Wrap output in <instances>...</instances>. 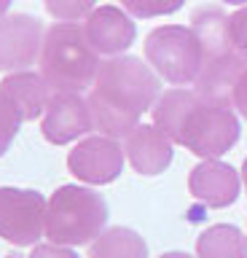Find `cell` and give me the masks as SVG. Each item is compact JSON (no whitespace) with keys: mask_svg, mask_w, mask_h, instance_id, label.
Segmentation results:
<instances>
[{"mask_svg":"<svg viewBox=\"0 0 247 258\" xmlns=\"http://www.w3.org/2000/svg\"><path fill=\"white\" fill-rule=\"evenodd\" d=\"M223 3H231V6H244L247 0H223Z\"/></svg>","mask_w":247,"mask_h":258,"instance_id":"25","label":"cell"},{"mask_svg":"<svg viewBox=\"0 0 247 258\" xmlns=\"http://www.w3.org/2000/svg\"><path fill=\"white\" fill-rule=\"evenodd\" d=\"M191 27L202 43V70L194 81V92L220 105H234V86L247 62L234 51L228 38V16L218 6H204L194 11Z\"/></svg>","mask_w":247,"mask_h":258,"instance_id":"3","label":"cell"},{"mask_svg":"<svg viewBox=\"0 0 247 258\" xmlns=\"http://www.w3.org/2000/svg\"><path fill=\"white\" fill-rule=\"evenodd\" d=\"M27 258H78L73 250H67L65 245H35L33 253H30Z\"/></svg>","mask_w":247,"mask_h":258,"instance_id":"21","label":"cell"},{"mask_svg":"<svg viewBox=\"0 0 247 258\" xmlns=\"http://www.w3.org/2000/svg\"><path fill=\"white\" fill-rule=\"evenodd\" d=\"M242 177H244V188H247V159H244V167H242Z\"/></svg>","mask_w":247,"mask_h":258,"instance_id":"26","label":"cell"},{"mask_svg":"<svg viewBox=\"0 0 247 258\" xmlns=\"http://www.w3.org/2000/svg\"><path fill=\"white\" fill-rule=\"evenodd\" d=\"M43 38L46 30L35 16H3L0 19V70L19 73L35 64V59L43 51Z\"/></svg>","mask_w":247,"mask_h":258,"instance_id":"8","label":"cell"},{"mask_svg":"<svg viewBox=\"0 0 247 258\" xmlns=\"http://www.w3.org/2000/svg\"><path fill=\"white\" fill-rule=\"evenodd\" d=\"M158 258H191L188 253H164V255H158Z\"/></svg>","mask_w":247,"mask_h":258,"instance_id":"23","label":"cell"},{"mask_svg":"<svg viewBox=\"0 0 247 258\" xmlns=\"http://www.w3.org/2000/svg\"><path fill=\"white\" fill-rule=\"evenodd\" d=\"M153 124L202 159L223 156L239 140V118L231 105L212 102L191 89H170L158 97Z\"/></svg>","mask_w":247,"mask_h":258,"instance_id":"2","label":"cell"},{"mask_svg":"<svg viewBox=\"0 0 247 258\" xmlns=\"http://www.w3.org/2000/svg\"><path fill=\"white\" fill-rule=\"evenodd\" d=\"M9 6H11V0H0V19H3L6 11H9Z\"/></svg>","mask_w":247,"mask_h":258,"instance_id":"24","label":"cell"},{"mask_svg":"<svg viewBox=\"0 0 247 258\" xmlns=\"http://www.w3.org/2000/svg\"><path fill=\"white\" fill-rule=\"evenodd\" d=\"M22 121L25 118H22V113L17 110V105L0 92V156H3V153L9 151V145L14 143Z\"/></svg>","mask_w":247,"mask_h":258,"instance_id":"17","label":"cell"},{"mask_svg":"<svg viewBox=\"0 0 247 258\" xmlns=\"http://www.w3.org/2000/svg\"><path fill=\"white\" fill-rule=\"evenodd\" d=\"M124 153L140 175H158L172 161V140L156 124H140L126 135Z\"/></svg>","mask_w":247,"mask_h":258,"instance_id":"13","label":"cell"},{"mask_svg":"<svg viewBox=\"0 0 247 258\" xmlns=\"http://www.w3.org/2000/svg\"><path fill=\"white\" fill-rule=\"evenodd\" d=\"M158 78L137 56H110L92 84L89 110L94 129L105 137H126L140 126V116L153 110Z\"/></svg>","mask_w":247,"mask_h":258,"instance_id":"1","label":"cell"},{"mask_svg":"<svg viewBox=\"0 0 247 258\" xmlns=\"http://www.w3.org/2000/svg\"><path fill=\"white\" fill-rule=\"evenodd\" d=\"M199 258H247V237L236 226H210L196 242Z\"/></svg>","mask_w":247,"mask_h":258,"instance_id":"16","label":"cell"},{"mask_svg":"<svg viewBox=\"0 0 247 258\" xmlns=\"http://www.w3.org/2000/svg\"><path fill=\"white\" fill-rule=\"evenodd\" d=\"M231 100H234V108L247 118V68L242 70V76H239L236 86H234V97H231Z\"/></svg>","mask_w":247,"mask_h":258,"instance_id":"22","label":"cell"},{"mask_svg":"<svg viewBox=\"0 0 247 258\" xmlns=\"http://www.w3.org/2000/svg\"><path fill=\"white\" fill-rule=\"evenodd\" d=\"M3 258H22V255H3Z\"/></svg>","mask_w":247,"mask_h":258,"instance_id":"27","label":"cell"},{"mask_svg":"<svg viewBox=\"0 0 247 258\" xmlns=\"http://www.w3.org/2000/svg\"><path fill=\"white\" fill-rule=\"evenodd\" d=\"M188 188L194 194V199H199L207 207H228L239 197V175L234 167L207 159L191 169Z\"/></svg>","mask_w":247,"mask_h":258,"instance_id":"12","label":"cell"},{"mask_svg":"<svg viewBox=\"0 0 247 258\" xmlns=\"http://www.w3.org/2000/svg\"><path fill=\"white\" fill-rule=\"evenodd\" d=\"M186 0H121V6L137 19H153V16L175 14Z\"/></svg>","mask_w":247,"mask_h":258,"instance_id":"18","label":"cell"},{"mask_svg":"<svg viewBox=\"0 0 247 258\" xmlns=\"http://www.w3.org/2000/svg\"><path fill=\"white\" fill-rule=\"evenodd\" d=\"M108 223V202L84 185H62L51 194L46 210V237L54 245H86Z\"/></svg>","mask_w":247,"mask_h":258,"instance_id":"5","label":"cell"},{"mask_svg":"<svg viewBox=\"0 0 247 258\" xmlns=\"http://www.w3.org/2000/svg\"><path fill=\"white\" fill-rule=\"evenodd\" d=\"M46 202L30 188H0V237L19 247H35L46 231Z\"/></svg>","mask_w":247,"mask_h":258,"instance_id":"7","label":"cell"},{"mask_svg":"<svg viewBox=\"0 0 247 258\" xmlns=\"http://www.w3.org/2000/svg\"><path fill=\"white\" fill-rule=\"evenodd\" d=\"M46 11L57 22H78L92 14L94 0H43Z\"/></svg>","mask_w":247,"mask_h":258,"instance_id":"19","label":"cell"},{"mask_svg":"<svg viewBox=\"0 0 247 258\" xmlns=\"http://www.w3.org/2000/svg\"><path fill=\"white\" fill-rule=\"evenodd\" d=\"M100 54L78 22H57L46 30L41 51V76L51 92L84 94L100 70Z\"/></svg>","mask_w":247,"mask_h":258,"instance_id":"4","label":"cell"},{"mask_svg":"<svg viewBox=\"0 0 247 258\" xmlns=\"http://www.w3.org/2000/svg\"><path fill=\"white\" fill-rule=\"evenodd\" d=\"M67 167L78 180L102 185L110 183L121 175L124 169V151L113 137L97 135V137H86L70 151Z\"/></svg>","mask_w":247,"mask_h":258,"instance_id":"9","label":"cell"},{"mask_svg":"<svg viewBox=\"0 0 247 258\" xmlns=\"http://www.w3.org/2000/svg\"><path fill=\"white\" fill-rule=\"evenodd\" d=\"M84 32L89 38V43L94 46L97 54H108V56H118L134 43V22L126 16L121 8L116 6H100L86 16Z\"/></svg>","mask_w":247,"mask_h":258,"instance_id":"11","label":"cell"},{"mask_svg":"<svg viewBox=\"0 0 247 258\" xmlns=\"http://www.w3.org/2000/svg\"><path fill=\"white\" fill-rule=\"evenodd\" d=\"M94 121L89 110V100L75 92H54L43 110L41 132L54 145H67L81 135L92 132Z\"/></svg>","mask_w":247,"mask_h":258,"instance_id":"10","label":"cell"},{"mask_svg":"<svg viewBox=\"0 0 247 258\" xmlns=\"http://www.w3.org/2000/svg\"><path fill=\"white\" fill-rule=\"evenodd\" d=\"M0 92L17 105V110L22 113L25 121L43 116L46 105H49L51 94H54L41 73H30V70H19V73L6 76L0 81Z\"/></svg>","mask_w":247,"mask_h":258,"instance_id":"14","label":"cell"},{"mask_svg":"<svg viewBox=\"0 0 247 258\" xmlns=\"http://www.w3.org/2000/svg\"><path fill=\"white\" fill-rule=\"evenodd\" d=\"M145 59L158 76L175 86L194 84L202 70V43L194 27L164 24L148 32L145 38Z\"/></svg>","mask_w":247,"mask_h":258,"instance_id":"6","label":"cell"},{"mask_svg":"<svg viewBox=\"0 0 247 258\" xmlns=\"http://www.w3.org/2000/svg\"><path fill=\"white\" fill-rule=\"evenodd\" d=\"M228 38L234 51L247 62V8H239L236 14L228 16Z\"/></svg>","mask_w":247,"mask_h":258,"instance_id":"20","label":"cell"},{"mask_svg":"<svg viewBox=\"0 0 247 258\" xmlns=\"http://www.w3.org/2000/svg\"><path fill=\"white\" fill-rule=\"evenodd\" d=\"M89 258H148V245L137 231L113 226L92 242Z\"/></svg>","mask_w":247,"mask_h":258,"instance_id":"15","label":"cell"}]
</instances>
